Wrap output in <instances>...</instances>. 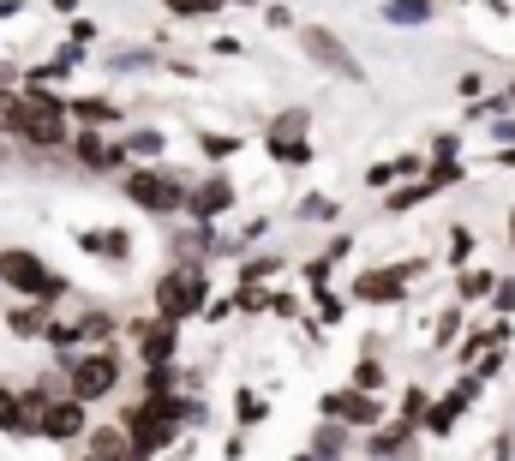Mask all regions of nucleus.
<instances>
[{
    "mask_svg": "<svg viewBox=\"0 0 515 461\" xmlns=\"http://www.w3.org/2000/svg\"><path fill=\"white\" fill-rule=\"evenodd\" d=\"M372 450H378V456H402V450H408V432H384Z\"/></svg>",
    "mask_w": 515,
    "mask_h": 461,
    "instance_id": "nucleus-22",
    "label": "nucleus"
},
{
    "mask_svg": "<svg viewBox=\"0 0 515 461\" xmlns=\"http://www.w3.org/2000/svg\"><path fill=\"white\" fill-rule=\"evenodd\" d=\"M300 48H306V60H318L324 72H336V78H360V60L348 54V42H342L336 30L306 24V30H300Z\"/></svg>",
    "mask_w": 515,
    "mask_h": 461,
    "instance_id": "nucleus-5",
    "label": "nucleus"
},
{
    "mask_svg": "<svg viewBox=\"0 0 515 461\" xmlns=\"http://www.w3.org/2000/svg\"><path fill=\"white\" fill-rule=\"evenodd\" d=\"M126 198H132L138 210H180V204H186V192H180L168 174H156V168L126 174Z\"/></svg>",
    "mask_w": 515,
    "mask_h": 461,
    "instance_id": "nucleus-7",
    "label": "nucleus"
},
{
    "mask_svg": "<svg viewBox=\"0 0 515 461\" xmlns=\"http://www.w3.org/2000/svg\"><path fill=\"white\" fill-rule=\"evenodd\" d=\"M300 461H306V456H300Z\"/></svg>",
    "mask_w": 515,
    "mask_h": 461,
    "instance_id": "nucleus-30",
    "label": "nucleus"
},
{
    "mask_svg": "<svg viewBox=\"0 0 515 461\" xmlns=\"http://www.w3.org/2000/svg\"><path fill=\"white\" fill-rule=\"evenodd\" d=\"M120 384V354L114 348H96V354H84L78 366H72V402H96V396H108Z\"/></svg>",
    "mask_w": 515,
    "mask_h": 461,
    "instance_id": "nucleus-4",
    "label": "nucleus"
},
{
    "mask_svg": "<svg viewBox=\"0 0 515 461\" xmlns=\"http://www.w3.org/2000/svg\"><path fill=\"white\" fill-rule=\"evenodd\" d=\"M30 420H24V402L12 396V390H0V432H24Z\"/></svg>",
    "mask_w": 515,
    "mask_h": 461,
    "instance_id": "nucleus-19",
    "label": "nucleus"
},
{
    "mask_svg": "<svg viewBox=\"0 0 515 461\" xmlns=\"http://www.w3.org/2000/svg\"><path fill=\"white\" fill-rule=\"evenodd\" d=\"M342 444H348V432H342V426H324V432H318V461H336Z\"/></svg>",
    "mask_w": 515,
    "mask_h": 461,
    "instance_id": "nucleus-20",
    "label": "nucleus"
},
{
    "mask_svg": "<svg viewBox=\"0 0 515 461\" xmlns=\"http://www.w3.org/2000/svg\"><path fill=\"white\" fill-rule=\"evenodd\" d=\"M324 408H330L336 420H348V426H378V414H384L372 396H330Z\"/></svg>",
    "mask_w": 515,
    "mask_h": 461,
    "instance_id": "nucleus-13",
    "label": "nucleus"
},
{
    "mask_svg": "<svg viewBox=\"0 0 515 461\" xmlns=\"http://www.w3.org/2000/svg\"><path fill=\"white\" fill-rule=\"evenodd\" d=\"M504 168H515V144H510V150H504Z\"/></svg>",
    "mask_w": 515,
    "mask_h": 461,
    "instance_id": "nucleus-28",
    "label": "nucleus"
},
{
    "mask_svg": "<svg viewBox=\"0 0 515 461\" xmlns=\"http://www.w3.org/2000/svg\"><path fill=\"white\" fill-rule=\"evenodd\" d=\"M198 306H204V276H198V264H180V270H168V276L156 282V312H162L168 324L192 318Z\"/></svg>",
    "mask_w": 515,
    "mask_h": 461,
    "instance_id": "nucleus-3",
    "label": "nucleus"
},
{
    "mask_svg": "<svg viewBox=\"0 0 515 461\" xmlns=\"http://www.w3.org/2000/svg\"><path fill=\"white\" fill-rule=\"evenodd\" d=\"M72 108H78V120H90V126L120 120V108H114V102H102V96H84V102H72Z\"/></svg>",
    "mask_w": 515,
    "mask_h": 461,
    "instance_id": "nucleus-18",
    "label": "nucleus"
},
{
    "mask_svg": "<svg viewBox=\"0 0 515 461\" xmlns=\"http://www.w3.org/2000/svg\"><path fill=\"white\" fill-rule=\"evenodd\" d=\"M474 396H480V384L468 378V384H456L444 402H426V426H432V432H450V426L468 414V402H474Z\"/></svg>",
    "mask_w": 515,
    "mask_h": 461,
    "instance_id": "nucleus-11",
    "label": "nucleus"
},
{
    "mask_svg": "<svg viewBox=\"0 0 515 461\" xmlns=\"http://www.w3.org/2000/svg\"><path fill=\"white\" fill-rule=\"evenodd\" d=\"M306 216H312V222H330V216H336V204H330V198H306Z\"/></svg>",
    "mask_w": 515,
    "mask_h": 461,
    "instance_id": "nucleus-26",
    "label": "nucleus"
},
{
    "mask_svg": "<svg viewBox=\"0 0 515 461\" xmlns=\"http://www.w3.org/2000/svg\"><path fill=\"white\" fill-rule=\"evenodd\" d=\"M510 234H515V222H510Z\"/></svg>",
    "mask_w": 515,
    "mask_h": 461,
    "instance_id": "nucleus-29",
    "label": "nucleus"
},
{
    "mask_svg": "<svg viewBox=\"0 0 515 461\" xmlns=\"http://www.w3.org/2000/svg\"><path fill=\"white\" fill-rule=\"evenodd\" d=\"M0 126L18 132V138L36 144V150H54V144H66V102H54V96H42V90L0 96Z\"/></svg>",
    "mask_w": 515,
    "mask_h": 461,
    "instance_id": "nucleus-1",
    "label": "nucleus"
},
{
    "mask_svg": "<svg viewBox=\"0 0 515 461\" xmlns=\"http://www.w3.org/2000/svg\"><path fill=\"white\" fill-rule=\"evenodd\" d=\"M480 294H492V276H462V300H480Z\"/></svg>",
    "mask_w": 515,
    "mask_h": 461,
    "instance_id": "nucleus-24",
    "label": "nucleus"
},
{
    "mask_svg": "<svg viewBox=\"0 0 515 461\" xmlns=\"http://www.w3.org/2000/svg\"><path fill=\"white\" fill-rule=\"evenodd\" d=\"M132 150H138V156H156V150H162V132H138Z\"/></svg>",
    "mask_w": 515,
    "mask_h": 461,
    "instance_id": "nucleus-25",
    "label": "nucleus"
},
{
    "mask_svg": "<svg viewBox=\"0 0 515 461\" xmlns=\"http://www.w3.org/2000/svg\"><path fill=\"white\" fill-rule=\"evenodd\" d=\"M384 18H390V24H426V18H432V0H390Z\"/></svg>",
    "mask_w": 515,
    "mask_h": 461,
    "instance_id": "nucleus-16",
    "label": "nucleus"
},
{
    "mask_svg": "<svg viewBox=\"0 0 515 461\" xmlns=\"http://www.w3.org/2000/svg\"><path fill=\"white\" fill-rule=\"evenodd\" d=\"M180 18H204V12H222V0H174Z\"/></svg>",
    "mask_w": 515,
    "mask_h": 461,
    "instance_id": "nucleus-21",
    "label": "nucleus"
},
{
    "mask_svg": "<svg viewBox=\"0 0 515 461\" xmlns=\"http://www.w3.org/2000/svg\"><path fill=\"white\" fill-rule=\"evenodd\" d=\"M270 156L276 162H306L312 144H306V108H288L276 126H270Z\"/></svg>",
    "mask_w": 515,
    "mask_h": 461,
    "instance_id": "nucleus-8",
    "label": "nucleus"
},
{
    "mask_svg": "<svg viewBox=\"0 0 515 461\" xmlns=\"http://www.w3.org/2000/svg\"><path fill=\"white\" fill-rule=\"evenodd\" d=\"M408 276H414V270H366V276L354 282V300L390 306V300H402V294H408Z\"/></svg>",
    "mask_w": 515,
    "mask_h": 461,
    "instance_id": "nucleus-10",
    "label": "nucleus"
},
{
    "mask_svg": "<svg viewBox=\"0 0 515 461\" xmlns=\"http://www.w3.org/2000/svg\"><path fill=\"white\" fill-rule=\"evenodd\" d=\"M84 246H90L96 258H126V246H132V240H126L120 228H108V234H84Z\"/></svg>",
    "mask_w": 515,
    "mask_h": 461,
    "instance_id": "nucleus-17",
    "label": "nucleus"
},
{
    "mask_svg": "<svg viewBox=\"0 0 515 461\" xmlns=\"http://www.w3.org/2000/svg\"><path fill=\"white\" fill-rule=\"evenodd\" d=\"M120 156H126V150H120V144H108V138H96V132H84V138H78V162H84V168H114Z\"/></svg>",
    "mask_w": 515,
    "mask_h": 461,
    "instance_id": "nucleus-14",
    "label": "nucleus"
},
{
    "mask_svg": "<svg viewBox=\"0 0 515 461\" xmlns=\"http://www.w3.org/2000/svg\"><path fill=\"white\" fill-rule=\"evenodd\" d=\"M186 204H192V216H198V222H216V216H222V210L234 204V186H228V180L216 174V180H204V186H198V192H192Z\"/></svg>",
    "mask_w": 515,
    "mask_h": 461,
    "instance_id": "nucleus-12",
    "label": "nucleus"
},
{
    "mask_svg": "<svg viewBox=\"0 0 515 461\" xmlns=\"http://www.w3.org/2000/svg\"><path fill=\"white\" fill-rule=\"evenodd\" d=\"M36 432L54 438V444H60V438H78V432H84V408H78V402H48V396H42V402H36Z\"/></svg>",
    "mask_w": 515,
    "mask_h": 461,
    "instance_id": "nucleus-9",
    "label": "nucleus"
},
{
    "mask_svg": "<svg viewBox=\"0 0 515 461\" xmlns=\"http://www.w3.org/2000/svg\"><path fill=\"white\" fill-rule=\"evenodd\" d=\"M186 408L174 402V396H150L138 414H132V456H156V450H168L174 444V420H180Z\"/></svg>",
    "mask_w": 515,
    "mask_h": 461,
    "instance_id": "nucleus-2",
    "label": "nucleus"
},
{
    "mask_svg": "<svg viewBox=\"0 0 515 461\" xmlns=\"http://www.w3.org/2000/svg\"><path fill=\"white\" fill-rule=\"evenodd\" d=\"M456 330H462V318H456V312H450V318H444V324H438V342H444V348H450V342H456Z\"/></svg>",
    "mask_w": 515,
    "mask_h": 461,
    "instance_id": "nucleus-27",
    "label": "nucleus"
},
{
    "mask_svg": "<svg viewBox=\"0 0 515 461\" xmlns=\"http://www.w3.org/2000/svg\"><path fill=\"white\" fill-rule=\"evenodd\" d=\"M0 276H6L18 294H36L42 306L60 294V276H48V270L36 264V252H0Z\"/></svg>",
    "mask_w": 515,
    "mask_h": 461,
    "instance_id": "nucleus-6",
    "label": "nucleus"
},
{
    "mask_svg": "<svg viewBox=\"0 0 515 461\" xmlns=\"http://www.w3.org/2000/svg\"><path fill=\"white\" fill-rule=\"evenodd\" d=\"M426 192H432V186H414V192H390V210H414V204H420Z\"/></svg>",
    "mask_w": 515,
    "mask_h": 461,
    "instance_id": "nucleus-23",
    "label": "nucleus"
},
{
    "mask_svg": "<svg viewBox=\"0 0 515 461\" xmlns=\"http://www.w3.org/2000/svg\"><path fill=\"white\" fill-rule=\"evenodd\" d=\"M138 342H144V360H150V366H162V360L174 354V324H168V318H162V324H144V330H138Z\"/></svg>",
    "mask_w": 515,
    "mask_h": 461,
    "instance_id": "nucleus-15",
    "label": "nucleus"
},
{
    "mask_svg": "<svg viewBox=\"0 0 515 461\" xmlns=\"http://www.w3.org/2000/svg\"><path fill=\"white\" fill-rule=\"evenodd\" d=\"M510 96H515V90H510Z\"/></svg>",
    "mask_w": 515,
    "mask_h": 461,
    "instance_id": "nucleus-31",
    "label": "nucleus"
}]
</instances>
